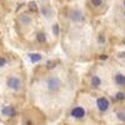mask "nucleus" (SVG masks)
<instances>
[{
	"label": "nucleus",
	"instance_id": "423d86ee",
	"mask_svg": "<svg viewBox=\"0 0 125 125\" xmlns=\"http://www.w3.org/2000/svg\"><path fill=\"white\" fill-rule=\"evenodd\" d=\"M115 83H116V85H124L125 84V76L123 74H116L115 75Z\"/></svg>",
	"mask_w": 125,
	"mask_h": 125
},
{
	"label": "nucleus",
	"instance_id": "f3484780",
	"mask_svg": "<svg viewBox=\"0 0 125 125\" xmlns=\"http://www.w3.org/2000/svg\"><path fill=\"white\" fill-rule=\"evenodd\" d=\"M100 59H103V60H104V59H108V55H101Z\"/></svg>",
	"mask_w": 125,
	"mask_h": 125
},
{
	"label": "nucleus",
	"instance_id": "f8f14e48",
	"mask_svg": "<svg viewBox=\"0 0 125 125\" xmlns=\"http://www.w3.org/2000/svg\"><path fill=\"white\" fill-rule=\"evenodd\" d=\"M90 1H91V4L94 6H100L101 3H103V0H90Z\"/></svg>",
	"mask_w": 125,
	"mask_h": 125
},
{
	"label": "nucleus",
	"instance_id": "6ab92c4d",
	"mask_svg": "<svg viewBox=\"0 0 125 125\" xmlns=\"http://www.w3.org/2000/svg\"><path fill=\"white\" fill-rule=\"evenodd\" d=\"M124 6H125V0H124Z\"/></svg>",
	"mask_w": 125,
	"mask_h": 125
},
{
	"label": "nucleus",
	"instance_id": "a211bd4d",
	"mask_svg": "<svg viewBox=\"0 0 125 125\" xmlns=\"http://www.w3.org/2000/svg\"><path fill=\"white\" fill-rule=\"evenodd\" d=\"M99 40H100V41H101V43H103V41H104V38H103V36L100 35V38H99Z\"/></svg>",
	"mask_w": 125,
	"mask_h": 125
},
{
	"label": "nucleus",
	"instance_id": "f03ea898",
	"mask_svg": "<svg viewBox=\"0 0 125 125\" xmlns=\"http://www.w3.org/2000/svg\"><path fill=\"white\" fill-rule=\"evenodd\" d=\"M96 105H98L100 111H106L108 108H109V101H108L106 98H99L96 100Z\"/></svg>",
	"mask_w": 125,
	"mask_h": 125
},
{
	"label": "nucleus",
	"instance_id": "f257e3e1",
	"mask_svg": "<svg viewBox=\"0 0 125 125\" xmlns=\"http://www.w3.org/2000/svg\"><path fill=\"white\" fill-rule=\"evenodd\" d=\"M46 84H48V89L50 91H55L60 88V81L56 79V78H49L48 81H46Z\"/></svg>",
	"mask_w": 125,
	"mask_h": 125
},
{
	"label": "nucleus",
	"instance_id": "dca6fc26",
	"mask_svg": "<svg viewBox=\"0 0 125 125\" xmlns=\"http://www.w3.org/2000/svg\"><path fill=\"white\" fill-rule=\"evenodd\" d=\"M118 118L120 120H125V114L124 113H118Z\"/></svg>",
	"mask_w": 125,
	"mask_h": 125
},
{
	"label": "nucleus",
	"instance_id": "20e7f679",
	"mask_svg": "<svg viewBox=\"0 0 125 125\" xmlns=\"http://www.w3.org/2000/svg\"><path fill=\"white\" fill-rule=\"evenodd\" d=\"M71 115L74 118H76V119H80V118H83L85 115V110L83 108H80V106H76V108H74L71 110Z\"/></svg>",
	"mask_w": 125,
	"mask_h": 125
},
{
	"label": "nucleus",
	"instance_id": "39448f33",
	"mask_svg": "<svg viewBox=\"0 0 125 125\" xmlns=\"http://www.w3.org/2000/svg\"><path fill=\"white\" fill-rule=\"evenodd\" d=\"M1 114L5 115V116H14L16 114V111H15V109L13 106H5V108H3Z\"/></svg>",
	"mask_w": 125,
	"mask_h": 125
},
{
	"label": "nucleus",
	"instance_id": "6e6552de",
	"mask_svg": "<svg viewBox=\"0 0 125 125\" xmlns=\"http://www.w3.org/2000/svg\"><path fill=\"white\" fill-rule=\"evenodd\" d=\"M29 58L33 62H36L39 60H41V55L40 54H29Z\"/></svg>",
	"mask_w": 125,
	"mask_h": 125
},
{
	"label": "nucleus",
	"instance_id": "1a4fd4ad",
	"mask_svg": "<svg viewBox=\"0 0 125 125\" xmlns=\"http://www.w3.org/2000/svg\"><path fill=\"white\" fill-rule=\"evenodd\" d=\"M58 64V61L56 60H49L46 61V69H54Z\"/></svg>",
	"mask_w": 125,
	"mask_h": 125
},
{
	"label": "nucleus",
	"instance_id": "9b49d317",
	"mask_svg": "<svg viewBox=\"0 0 125 125\" xmlns=\"http://www.w3.org/2000/svg\"><path fill=\"white\" fill-rule=\"evenodd\" d=\"M115 99H116V100H124V99H125L124 93H118L116 95H115Z\"/></svg>",
	"mask_w": 125,
	"mask_h": 125
},
{
	"label": "nucleus",
	"instance_id": "aec40b11",
	"mask_svg": "<svg viewBox=\"0 0 125 125\" xmlns=\"http://www.w3.org/2000/svg\"><path fill=\"white\" fill-rule=\"evenodd\" d=\"M124 15H125V13H124Z\"/></svg>",
	"mask_w": 125,
	"mask_h": 125
},
{
	"label": "nucleus",
	"instance_id": "ddd939ff",
	"mask_svg": "<svg viewBox=\"0 0 125 125\" xmlns=\"http://www.w3.org/2000/svg\"><path fill=\"white\" fill-rule=\"evenodd\" d=\"M53 33H54V35H58V34H59V24H54V26H53Z\"/></svg>",
	"mask_w": 125,
	"mask_h": 125
},
{
	"label": "nucleus",
	"instance_id": "7ed1b4c3",
	"mask_svg": "<svg viewBox=\"0 0 125 125\" xmlns=\"http://www.w3.org/2000/svg\"><path fill=\"white\" fill-rule=\"evenodd\" d=\"M8 86L13 90H18L20 88V80L15 76H10L8 79Z\"/></svg>",
	"mask_w": 125,
	"mask_h": 125
},
{
	"label": "nucleus",
	"instance_id": "4468645a",
	"mask_svg": "<svg viewBox=\"0 0 125 125\" xmlns=\"http://www.w3.org/2000/svg\"><path fill=\"white\" fill-rule=\"evenodd\" d=\"M30 10H33V11H36L38 10V8H36V5H35V3H30Z\"/></svg>",
	"mask_w": 125,
	"mask_h": 125
},
{
	"label": "nucleus",
	"instance_id": "2eb2a0df",
	"mask_svg": "<svg viewBox=\"0 0 125 125\" xmlns=\"http://www.w3.org/2000/svg\"><path fill=\"white\" fill-rule=\"evenodd\" d=\"M6 65V59H4L3 56H0V66Z\"/></svg>",
	"mask_w": 125,
	"mask_h": 125
},
{
	"label": "nucleus",
	"instance_id": "9d476101",
	"mask_svg": "<svg viewBox=\"0 0 125 125\" xmlns=\"http://www.w3.org/2000/svg\"><path fill=\"white\" fill-rule=\"evenodd\" d=\"M36 39H38V41H40V43H44V41L46 40V36H45L44 33H39L36 35Z\"/></svg>",
	"mask_w": 125,
	"mask_h": 125
},
{
	"label": "nucleus",
	"instance_id": "0eeeda50",
	"mask_svg": "<svg viewBox=\"0 0 125 125\" xmlns=\"http://www.w3.org/2000/svg\"><path fill=\"white\" fill-rule=\"evenodd\" d=\"M100 84H101V80H100L99 76H93L91 78V85L93 86H99Z\"/></svg>",
	"mask_w": 125,
	"mask_h": 125
}]
</instances>
